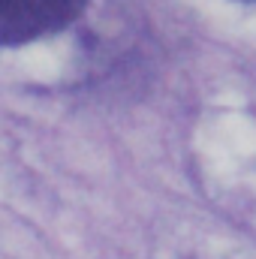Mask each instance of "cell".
<instances>
[{
  "instance_id": "obj_2",
  "label": "cell",
  "mask_w": 256,
  "mask_h": 259,
  "mask_svg": "<svg viewBox=\"0 0 256 259\" xmlns=\"http://www.w3.org/2000/svg\"><path fill=\"white\" fill-rule=\"evenodd\" d=\"M244 3H256V0H244Z\"/></svg>"
},
{
  "instance_id": "obj_1",
  "label": "cell",
  "mask_w": 256,
  "mask_h": 259,
  "mask_svg": "<svg viewBox=\"0 0 256 259\" xmlns=\"http://www.w3.org/2000/svg\"><path fill=\"white\" fill-rule=\"evenodd\" d=\"M91 0H0V49L27 46L66 30Z\"/></svg>"
}]
</instances>
